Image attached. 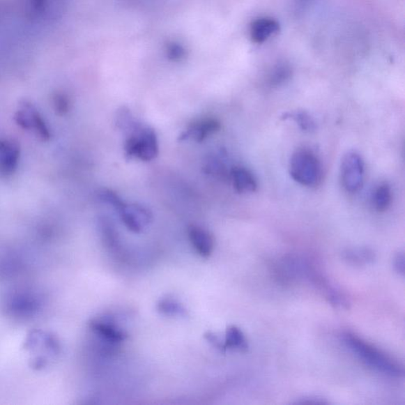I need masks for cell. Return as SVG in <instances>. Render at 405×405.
<instances>
[{"instance_id":"obj_1","label":"cell","mask_w":405,"mask_h":405,"mask_svg":"<svg viewBox=\"0 0 405 405\" xmlns=\"http://www.w3.org/2000/svg\"><path fill=\"white\" fill-rule=\"evenodd\" d=\"M344 343L368 366L392 377H400L403 369L397 363L372 345L353 334L347 333L344 337Z\"/></svg>"},{"instance_id":"obj_2","label":"cell","mask_w":405,"mask_h":405,"mask_svg":"<svg viewBox=\"0 0 405 405\" xmlns=\"http://www.w3.org/2000/svg\"><path fill=\"white\" fill-rule=\"evenodd\" d=\"M289 172L293 181L307 187L319 185L323 175L319 158L308 149H298L293 152L290 160Z\"/></svg>"},{"instance_id":"obj_3","label":"cell","mask_w":405,"mask_h":405,"mask_svg":"<svg viewBox=\"0 0 405 405\" xmlns=\"http://www.w3.org/2000/svg\"><path fill=\"white\" fill-rule=\"evenodd\" d=\"M125 150L128 158L137 157L144 162L155 160L158 154V144L154 129L139 123L137 126L128 134Z\"/></svg>"},{"instance_id":"obj_4","label":"cell","mask_w":405,"mask_h":405,"mask_svg":"<svg viewBox=\"0 0 405 405\" xmlns=\"http://www.w3.org/2000/svg\"><path fill=\"white\" fill-rule=\"evenodd\" d=\"M17 125L25 130L33 132L39 139L47 141L51 137L49 128L39 110L31 102L24 101L20 105L15 115Z\"/></svg>"},{"instance_id":"obj_5","label":"cell","mask_w":405,"mask_h":405,"mask_svg":"<svg viewBox=\"0 0 405 405\" xmlns=\"http://www.w3.org/2000/svg\"><path fill=\"white\" fill-rule=\"evenodd\" d=\"M342 185L349 192L360 190L364 178V162L362 157L355 151H349L342 160L340 168Z\"/></svg>"},{"instance_id":"obj_6","label":"cell","mask_w":405,"mask_h":405,"mask_svg":"<svg viewBox=\"0 0 405 405\" xmlns=\"http://www.w3.org/2000/svg\"><path fill=\"white\" fill-rule=\"evenodd\" d=\"M119 213L122 222L133 233L142 232L152 221L151 211L142 205L125 204Z\"/></svg>"},{"instance_id":"obj_7","label":"cell","mask_w":405,"mask_h":405,"mask_svg":"<svg viewBox=\"0 0 405 405\" xmlns=\"http://www.w3.org/2000/svg\"><path fill=\"white\" fill-rule=\"evenodd\" d=\"M21 149L13 139H0V178L14 174L19 167Z\"/></svg>"},{"instance_id":"obj_8","label":"cell","mask_w":405,"mask_h":405,"mask_svg":"<svg viewBox=\"0 0 405 405\" xmlns=\"http://www.w3.org/2000/svg\"><path fill=\"white\" fill-rule=\"evenodd\" d=\"M221 128L220 123L215 119H204L193 121L192 124L188 126L186 130L180 136V140L192 139L198 143L203 142L211 135L220 131Z\"/></svg>"},{"instance_id":"obj_9","label":"cell","mask_w":405,"mask_h":405,"mask_svg":"<svg viewBox=\"0 0 405 405\" xmlns=\"http://www.w3.org/2000/svg\"><path fill=\"white\" fill-rule=\"evenodd\" d=\"M280 23L269 17H262L252 22L250 36L252 42L262 44L280 31Z\"/></svg>"},{"instance_id":"obj_10","label":"cell","mask_w":405,"mask_h":405,"mask_svg":"<svg viewBox=\"0 0 405 405\" xmlns=\"http://www.w3.org/2000/svg\"><path fill=\"white\" fill-rule=\"evenodd\" d=\"M91 330L105 342L112 344H119L127 339V333L113 323L95 319L90 323Z\"/></svg>"},{"instance_id":"obj_11","label":"cell","mask_w":405,"mask_h":405,"mask_svg":"<svg viewBox=\"0 0 405 405\" xmlns=\"http://www.w3.org/2000/svg\"><path fill=\"white\" fill-rule=\"evenodd\" d=\"M189 238L193 248L199 256L208 258L213 254L215 240L211 233L205 229L197 226L190 227Z\"/></svg>"},{"instance_id":"obj_12","label":"cell","mask_w":405,"mask_h":405,"mask_svg":"<svg viewBox=\"0 0 405 405\" xmlns=\"http://www.w3.org/2000/svg\"><path fill=\"white\" fill-rule=\"evenodd\" d=\"M62 0H28V14L35 20L54 19Z\"/></svg>"},{"instance_id":"obj_13","label":"cell","mask_w":405,"mask_h":405,"mask_svg":"<svg viewBox=\"0 0 405 405\" xmlns=\"http://www.w3.org/2000/svg\"><path fill=\"white\" fill-rule=\"evenodd\" d=\"M231 178L234 189L239 193H252L257 189V182L249 169L244 167H234Z\"/></svg>"},{"instance_id":"obj_14","label":"cell","mask_w":405,"mask_h":405,"mask_svg":"<svg viewBox=\"0 0 405 405\" xmlns=\"http://www.w3.org/2000/svg\"><path fill=\"white\" fill-rule=\"evenodd\" d=\"M225 349H233L239 351L248 350V343L243 333L236 326L227 328L224 340Z\"/></svg>"},{"instance_id":"obj_15","label":"cell","mask_w":405,"mask_h":405,"mask_svg":"<svg viewBox=\"0 0 405 405\" xmlns=\"http://www.w3.org/2000/svg\"><path fill=\"white\" fill-rule=\"evenodd\" d=\"M292 75V69L289 63L279 62L273 67L268 75V84L273 87L283 85Z\"/></svg>"},{"instance_id":"obj_16","label":"cell","mask_w":405,"mask_h":405,"mask_svg":"<svg viewBox=\"0 0 405 405\" xmlns=\"http://www.w3.org/2000/svg\"><path fill=\"white\" fill-rule=\"evenodd\" d=\"M392 190L388 184L380 185L374 192V204L379 213H385L392 203Z\"/></svg>"},{"instance_id":"obj_17","label":"cell","mask_w":405,"mask_h":405,"mask_svg":"<svg viewBox=\"0 0 405 405\" xmlns=\"http://www.w3.org/2000/svg\"><path fill=\"white\" fill-rule=\"evenodd\" d=\"M158 310L162 314L173 316H186V309L175 299L167 298L161 299L158 304Z\"/></svg>"},{"instance_id":"obj_18","label":"cell","mask_w":405,"mask_h":405,"mask_svg":"<svg viewBox=\"0 0 405 405\" xmlns=\"http://www.w3.org/2000/svg\"><path fill=\"white\" fill-rule=\"evenodd\" d=\"M284 119L295 121L299 128L305 132H312L316 130V123L313 117L305 111L287 113L284 115Z\"/></svg>"},{"instance_id":"obj_19","label":"cell","mask_w":405,"mask_h":405,"mask_svg":"<svg viewBox=\"0 0 405 405\" xmlns=\"http://www.w3.org/2000/svg\"><path fill=\"white\" fill-rule=\"evenodd\" d=\"M116 123L121 130L130 133L139 124L134 120L130 110L127 107H121L116 113Z\"/></svg>"},{"instance_id":"obj_20","label":"cell","mask_w":405,"mask_h":405,"mask_svg":"<svg viewBox=\"0 0 405 405\" xmlns=\"http://www.w3.org/2000/svg\"><path fill=\"white\" fill-rule=\"evenodd\" d=\"M345 258L356 265H361L362 263L372 262L374 259V254L371 250L362 248L347 251L345 254Z\"/></svg>"},{"instance_id":"obj_21","label":"cell","mask_w":405,"mask_h":405,"mask_svg":"<svg viewBox=\"0 0 405 405\" xmlns=\"http://www.w3.org/2000/svg\"><path fill=\"white\" fill-rule=\"evenodd\" d=\"M98 197L104 203H107L114 207L116 211H119L125 206V203L122 201L116 192L109 190H102L99 192Z\"/></svg>"},{"instance_id":"obj_22","label":"cell","mask_w":405,"mask_h":405,"mask_svg":"<svg viewBox=\"0 0 405 405\" xmlns=\"http://www.w3.org/2000/svg\"><path fill=\"white\" fill-rule=\"evenodd\" d=\"M54 107L56 112L59 115L66 114L70 109L68 98L63 93H57L54 97Z\"/></svg>"},{"instance_id":"obj_23","label":"cell","mask_w":405,"mask_h":405,"mask_svg":"<svg viewBox=\"0 0 405 405\" xmlns=\"http://www.w3.org/2000/svg\"><path fill=\"white\" fill-rule=\"evenodd\" d=\"M205 172L214 175H225L227 174L226 167L221 162L216 158H210L205 165Z\"/></svg>"},{"instance_id":"obj_24","label":"cell","mask_w":405,"mask_h":405,"mask_svg":"<svg viewBox=\"0 0 405 405\" xmlns=\"http://www.w3.org/2000/svg\"><path fill=\"white\" fill-rule=\"evenodd\" d=\"M204 338L207 342L213 346L214 348L218 349L221 352L226 351L224 347V342H221V339L214 333L208 332L204 334Z\"/></svg>"},{"instance_id":"obj_25","label":"cell","mask_w":405,"mask_h":405,"mask_svg":"<svg viewBox=\"0 0 405 405\" xmlns=\"http://www.w3.org/2000/svg\"><path fill=\"white\" fill-rule=\"evenodd\" d=\"M395 267L399 274L404 275V255L403 252H399L396 256Z\"/></svg>"},{"instance_id":"obj_26","label":"cell","mask_w":405,"mask_h":405,"mask_svg":"<svg viewBox=\"0 0 405 405\" xmlns=\"http://www.w3.org/2000/svg\"><path fill=\"white\" fill-rule=\"evenodd\" d=\"M298 404H326L324 401H321V399L318 398H305L302 402H297Z\"/></svg>"}]
</instances>
